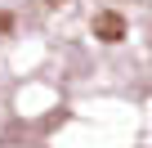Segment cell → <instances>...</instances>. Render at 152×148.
<instances>
[{
	"label": "cell",
	"mask_w": 152,
	"mask_h": 148,
	"mask_svg": "<svg viewBox=\"0 0 152 148\" xmlns=\"http://www.w3.org/2000/svg\"><path fill=\"white\" fill-rule=\"evenodd\" d=\"M45 5H63V0H45Z\"/></svg>",
	"instance_id": "cell-3"
},
{
	"label": "cell",
	"mask_w": 152,
	"mask_h": 148,
	"mask_svg": "<svg viewBox=\"0 0 152 148\" xmlns=\"http://www.w3.org/2000/svg\"><path fill=\"white\" fill-rule=\"evenodd\" d=\"M0 32H14V14H5V9H0Z\"/></svg>",
	"instance_id": "cell-2"
},
{
	"label": "cell",
	"mask_w": 152,
	"mask_h": 148,
	"mask_svg": "<svg viewBox=\"0 0 152 148\" xmlns=\"http://www.w3.org/2000/svg\"><path fill=\"white\" fill-rule=\"evenodd\" d=\"M90 27H94V36H99L103 45H116V40H125V18H121L116 9H99Z\"/></svg>",
	"instance_id": "cell-1"
}]
</instances>
